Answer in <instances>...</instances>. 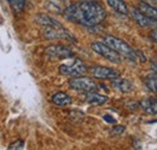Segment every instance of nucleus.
<instances>
[{"mask_svg": "<svg viewBox=\"0 0 157 150\" xmlns=\"http://www.w3.org/2000/svg\"><path fill=\"white\" fill-rule=\"evenodd\" d=\"M111 86L122 93H128L133 90V82L129 81L128 79H121L120 76L111 79Z\"/></svg>", "mask_w": 157, "mask_h": 150, "instance_id": "nucleus-9", "label": "nucleus"}, {"mask_svg": "<svg viewBox=\"0 0 157 150\" xmlns=\"http://www.w3.org/2000/svg\"><path fill=\"white\" fill-rule=\"evenodd\" d=\"M42 35L47 40H68V41H76L75 37L64 29L63 27L57 28V27H45Z\"/></svg>", "mask_w": 157, "mask_h": 150, "instance_id": "nucleus-6", "label": "nucleus"}, {"mask_svg": "<svg viewBox=\"0 0 157 150\" xmlns=\"http://www.w3.org/2000/svg\"><path fill=\"white\" fill-rule=\"evenodd\" d=\"M64 17L80 26L94 27L106 17L105 9L94 0H81L65 7Z\"/></svg>", "mask_w": 157, "mask_h": 150, "instance_id": "nucleus-1", "label": "nucleus"}, {"mask_svg": "<svg viewBox=\"0 0 157 150\" xmlns=\"http://www.w3.org/2000/svg\"><path fill=\"white\" fill-rule=\"evenodd\" d=\"M106 1H108V5L118 14H121V15H128L129 14L128 12L129 9L123 0H106Z\"/></svg>", "mask_w": 157, "mask_h": 150, "instance_id": "nucleus-16", "label": "nucleus"}, {"mask_svg": "<svg viewBox=\"0 0 157 150\" xmlns=\"http://www.w3.org/2000/svg\"><path fill=\"white\" fill-rule=\"evenodd\" d=\"M139 105L143 108L144 112H147V114L155 115L157 112V104H156V99H155V98H151V97L145 98V99H143V101L139 103Z\"/></svg>", "mask_w": 157, "mask_h": 150, "instance_id": "nucleus-15", "label": "nucleus"}, {"mask_svg": "<svg viewBox=\"0 0 157 150\" xmlns=\"http://www.w3.org/2000/svg\"><path fill=\"white\" fill-rule=\"evenodd\" d=\"M85 101L88 103V104H92V105H103L104 103L108 102V97L106 96H103V94H99L94 91H90L86 93L85 97Z\"/></svg>", "mask_w": 157, "mask_h": 150, "instance_id": "nucleus-12", "label": "nucleus"}, {"mask_svg": "<svg viewBox=\"0 0 157 150\" xmlns=\"http://www.w3.org/2000/svg\"><path fill=\"white\" fill-rule=\"evenodd\" d=\"M90 74L96 79H101V80H111L120 76V72L116 69L109 68V67H103V65H93L91 68H87Z\"/></svg>", "mask_w": 157, "mask_h": 150, "instance_id": "nucleus-7", "label": "nucleus"}, {"mask_svg": "<svg viewBox=\"0 0 157 150\" xmlns=\"http://www.w3.org/2000/svg\"><path fill=\"white\" fill-rule=\"evenodd\" d=\"M35 22L40 26H44V27H57V28L63 27L59 21L48 16V15H45V14H38L35 16Z\"/></svg>", "mask_w": 157, "mask_h": 150, "instance_id": "nucleus-11", "label": "nucleus"}, {"mask_svg": "<svg viewBox=\"0 0 157 150\" xmlns=\"http://www.w3.org/2000/svg\"><path fill=\"white\" fill-rule=\"evenodd\" d=\"M16 12H21L24 7V0H9Z\"/></svg>", "mask_w": 157, "mask_h": 150, "instance_id": "nucleus-18", "label": "nucleus"}, {"mask_svg": "<svg viewBox=\"0 0 157 150\" xmlns=\"http://www.w3.org/2000/svg\"><path fill=\"white\" fill-rule=\"evenodd\" d=\"M52 103L57 107H68L71 104V97L65 92H56L52 96Z\"/></svg>", "mask_w": 157, "mask_h": 150, "instance_id": "nucleus-13", "label": "nucleus"}, {"mask_svg": "<svg viewBox=\"0 0 157 150\" xmlns=\"http://www.w3.org/2000/svg\"><path fill=\"white\" fill-rule=\"evenodd\" d=\"M91 49L98 53L99 56L103 58L113 62V63H120L121 62V56L118 55L116 51H114L111 47H109L106 44H104L103 41H93L91 44Z\"/></svg>", "mask_w": 157, "mask_h": 150, "instance_id": "nucleus-5", "label": "nucleus"}, {"mask_svg": "<svg viewBox=\"0 0 157 150\" xmlns=\"http://www.w3.org/2000/svg\"><path fill=\"white\" fill-rule=\"evenodd\" d=\"M86 72H87L86 63L78 58H73L70 62H65V63L59 65V73L60 74L71 76V77L83 75Z\"/></svg>", "mask_w": 157, "mask_h": 150, "instance_id": "nucleus-3", "label": "nucleus"}, {"mask_svg": "<svg viewBox=\"0 0 157 150\" xmlns=\"http://www.w3.org/2000/svg\"><path fill=\"white\" fill-rule=\"evenodd\" d=\"M139 11L145 15L147 18H150L151 21H156L157 18V11H156V7L151 6L150 4L145 2V1H140L139 2Z\"/></svg>", "mask_w": 157, "mask_h": 150, "instance_id": "nucleus-14", "label": "nucleus"}, {"mask_svg": "<svg viewBox=\"0 0 157 150\" xmlns=\"http://www.w3.org/2000/svg\"><path fill=\"white\" fill-rule=\"evenodd\" d=\"M69 86L73 90L76 91H82V92H90V91H96L98 89L97 82L92 77L87 76H75L69 80Z\"/></svg>", "mask_w": 157, "mask_h": 150, "instance_id": "nucleus-4", "label": "nucleus"}, {"mask_svg": "<svg viewBox=\"0 0 157 150\" xmlns=\"http://www.w3.org/2000/svg\"><path fill=\"white\" fill-rule=\"evenodd\" d=\"M103 42L106 44L109 47H111L114 51H116L120 56H123L128 58L129 61L136 62L137 51L133 50L126 41H123L116 37H113V35H105V37H103Z\"/></svg>", "mask_w": 157, "mask_h": 150, "instance_id": "nucleus-2", "label": "nucleus"}, {"mask_svg": "<svg viewBox=\"0 0 157 150\" xmlns=\"http://www.w3.org/2000/svg\"><path fill=\"white\" fill-rule=\"evenodd\" d=\"M128 12H131V15H132L133 19L136 21V23H137L139 27H141V28L150 27L151 23L155 22V21H151L150 18H147L145 15H143V14L139 11V9H136V7H132L131 10H128Z\"/></svg>", "mask_w": 157, "mask_h": 150, "instance_id": "nucleus-10", "label": "nucleus"}, {"mask_svg": "<svg viewBox=\"0 0 157 150\" xmlns=\"http://www.w3.org/2000/svg\"><path fill=\"white\" fill-rule=\"evenodd\" d=\"M145 86L147 87L149 91L151 92H156L157 90V79H156V72L151 73L146 76L145 79Z\"/></svg>", "mask_w": 157, "mask_h": 150, "instance_id": "nucleus-17", "label": "nucleus"}, {"mask_svg": "<svg viewBox=\"0 0 157 150\" xmlns=\"http://www.w3.org/2000/svg\"><path fill=\"white\" fill-rule=\"evenodd\" d=\"M45 53L52 58H73V51L64 45H51L45 49Z\"/></svg>", "mask_w": 157, "mask_h": 150, "instance_id": "nucleus-8", "label": "nucleus"}, {"mask_svg": "<svg viewBox=\"0 0 157 150\" xmlns=\"http://www.w3.org/2000/svg\"><path fill=\"white\" fill-rule=\"evenodd\" d=\"M133 144L136 145V148H137V149H141V144H139V143H138V139H134Z\"/></svg>", "mask_w": 157, "mask_h": 150, "instance_id": "nucleus-21", "label": "nucleus"}, {"mask_svg": "<svg viewBox=\"0 0 157 150\" xmlns=\"http://www.w3.org/2000/svg\"><path fill=\"white\" fill-rule=\"evenodd\" d=\"M9 149L10 150H17V149H24V142L22 139H17L15 142H12L10 145H9Z\"/></svg>", "mask_w": 157, "mask_h": 150, "instance_id": "nucleus-19", "label": "nucleus"}, {"mask_svg": "<svg viewBox=\"0 0 157 150\" xmlns=\"http://www.w3.org/2000/svg\"><path fill=\"white\" fill-rule=\"evenodd\" d=\"M126 131V127L124 126H114L111 128V133L113 134H123Z\"/></svg>", "mask_w": 157, "mask_h": 150, "instance_id": "nucleus-20", "label": "nucleus"}]
</instances>
